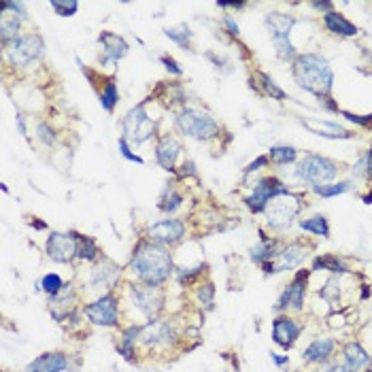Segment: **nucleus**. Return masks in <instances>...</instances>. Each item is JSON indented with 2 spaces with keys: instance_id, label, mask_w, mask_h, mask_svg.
Returning <instances> with one entry per match:
<instances>
[{
  "instance_id": "f03ea898",
  "label": "nucleus",
  "mask_w": 372,
  "mask_h": 372,
  "mask_svg": "<svg viewBox=\"0 0 372 372\" xmlns=\"http://www.w3.org/2000/svg\"><path fill=\"white\" fill-rule=\"evenodd\" d=\"M291 75L298 87L317 96V100H323L332 94L334 73L328 60L317 53H300L291 62Z\"/></svg>"
},
{
  "instance_id": "dca6fc26",
  "label": "nucleus",
  "mask_w": 372,
  "mask_h": 372,
  "mask_svg": "<svg viewBox=\"0 0 372 372\" xmlns=\"http://www.w3.org/2000/svg\"><path fill=\"white\" fill-rule=\"evenodd\" d=\"M300 332H302V326L287 315H281L273 321V341L283 349H291L296 345Z\"/></svg>"
},
{
  "instance_id": "6ab92c4d",
  "label": "nucleus",
  "mask_w": 372,
  "mask_h": 372,
  "mask_svg": "<svg viewBox=\"0 0 372 372\" xmlns=\"http://www.w3.org/2000/svg\"><path fill=\"white\" fill-rule=\"evenodd\" d=\"M300 124L307 128L309 132L317 134V137H323V139H353L355 134L343 126H338L334 121H328V119H300Z\"/></svg>"
},
{
  "instance_id": "a211bd4d",
  "label": "nucleus",
  "mask_w": 372,
  "mask_h": 372,
  "mask_svg": "<svg viewBox=\"0 0 372 372\" xmlns=\"http://www.w3.org/2000/svg\"><path fill=\"white\" fill-rule=\"evenodd\" d=\"M181 151H183L181 143L175 137H171V134H164L155 145V160L166 173H175V164Z\"/></svg>"
},
{
  "instance_id": "7c9ffc66",
  "label": "nucleus",
  "mask_w": 372,
  "mask_h": 372,
  "mask_svg": "<svg viewBox=\"0 0 372 372\" xmlns=\"http://www.w3.org/2000/svg\"><path fill=\"white\" fill-rule=\"evenodd\" d=\"M19 19H22L19 15H11L9 11H3V17H0V39H3L5 47L17 39Z\"/></svg>"
},
{
  "instance_id": "4468645a",
  "label": "nucleus",
  "mask_w": 372,
  "mask_h": 372,
  "mask_svg": "<svg viewBox=\"0 0 372 372\" xmlns=\"http://www.w3.org/2000/svg\"><path fill=\"white\" fill-rule=\"evenodd\" d=\"M307 281H309V270H300V273L294 277V281L283 289V294L279 296L275 311H302L304 307V294H307Z\"/></svg>"
},
{
  "instance_id": "412c9836",
  "label": "nucleus",
  "mask_w": 372,
  "mask_h": 372,
  "mask_svg": "<svg viewBox=\"0 0 372 372\" xmlns=\"http://www.w3.org/2000/svg\"><path fill=\"white\" fill-rule=\"evenodd\" d=\"M69 370V357L64 353H43L26 366V372H64Z\"/></svg>"
},
{
  "instance_id": "4d7b16f0",
  "label": "nucleus",
  "mask_w": 372,
  "mask_h": 372,
  "mask_svg": "<svg viewBox=\"0 0 372 372\" xmlns=\"http://www.w3.org/2000/svg\"><path fill=\"white\" fill-rule=\"evenodd\" d=\"M313 9L330 13V11H334V5H332V3H313ZM326 13H323V15H326Z\"/></svg>"
},
{
  "instance_id": "c85d7f7f",
  "label": "nucleus",
  "mask_w": 372,
  "mask_h": 372,
  "mask_svg": "<svg viewBox=\"0 0 372 372\" xmlns=\"http://www.w3.org/2000/svg\"><path fill=\"white\" fill-rule=\"evenodd\" d=\"M313 270H328V273H334V275H347L349 273L347 264L338 255H332V253L317 255L313 260Z\"/></svg>"
},
{
  "instance_id": "f8f14e48",
  "label": "nucleus",
  "mask_w": 372,
  "mask_h": 372,
  "mask_svg": "<svg viewBox=\"0 0 372 372\" xmlns=\"http://www.w3.org/2000/svg\"><path fill=\"white\" fill-rule=\"evenodd\" d=\"M83 313L87 315V319L96 326H105L111 328L119 321V304L117 298L113 294H107L103 298H98L96 302L87 304L83 309Z\"/></svg>"
},
{
  "instance_id": "052dcab7",
  "label": "nucleus",
  "mask_w": 372,
  "mask_h": 372,
  "mask_svg": "<svg viewBox=\"0 0 372 372\" xmlns=\"http://www.w3.org/2000/svg\"><path fill=\"white\" fill-rule=\"evenodd\" d=\"M362 200L366 202V205H372V189H370V192H368L366 196H362Z\"/></svg>"
},
{
  "instance_id": "49530a36",
  "label": "nucleus",
  "mask_w": 372,
  "mask_h": 372,
  "mask_svg": "<svg viewBox=\"0 0 372 372\" xmlns=\"http://www.w3.org/2000/svg\"><path fill=\"white\" fill-rule=\"evenodd\" d=\"M117 147H119V153H121L128 162H134V164H145V160H143L139 153H134V151L130 149V145H128V141H126L124 137L117 141Z\"/></svg>"
},
{
  "instance_id": "2f4dec72",
  "label": "nucleus",
  "mask_w": 372,
  "mask_h": 372,
  "mask_svg": "<svg viewBox=\"0 0 372 372\" xmlns=\"http://www.w3.org/2000/svg\"><path fill=\"white\" fill-rule=\"evenodd\" d=\"M164 35H166L168 39H171V41H175L179 47L192 51L194 32H192V28H189L187 24H179V26H173V28H166V30H164Z\"/></svg>"
},
{
  "instance_id": "f3484780",
  "label": "nucleus",
  "mask_w": 372,
  "mask_h": 372,
  "mask_svg": "<svg viewBox=\"0 0 372 372\" xmlns=\"http://www.w3.org/2000/svg\"><path fill=\"white\" fill-rule=\"evenodd\" d=\"M98 43L103 47V64H117L130 51V45L124 41V37L115 35V32H109V30L100 32Z\"/></svg>"
},
{
  "instance_id": "ea45409f",
  "label": "nucleus",
  "mask_w": 372,
  "mask_h": 372,
  "mask_svg": "<svg viewBox=\"0 0 372 372\" xmlns=\"http://www.w3.org/2000/svg\"><path fill=\"white\" fill-rule=\"evenodd\" d=\"M353 175H355V177H364V179H372V147H370V151L353 166Z\"/></svg>"
},
{
  "instance_id": "5fc2aeb1",
  "label": "nucleus",
  "mask_w": 372,
  "mask_h": 372,
  "mask_svg": "<svg viewBox=\"0 0 372 372\" xmlns=\"http://www.w3.org/2000/svg\"><path fill=\"white\" fill-rule=\"evenodd\" d=\"M326 372H353V370H351V368L343 362V364H332Z\"/></svg>"
},
{
  "instance_id": "3c124183",
  "label": "nucleus",
  "mask_w": 372,
  "mask_h": 372,
  "mask_svg": "<svg viewBox=\"0 0 372 372\" xmlns=\"http://www.w3.org/2000/svg\"><path fill=\"white\" fill-rule=\"evenodd\" d=\"M223 26H226V30L230 32L232 37H239V35H241V28H239V24L234 22L232 15H226V17H223Z\"/></svg>"
},
{
  "instance_id": "b1692460",
  "label": "nucleus",
  "mask_w": 372,
  "mask_h": 372,
  "mask_svg": "<svg viewBox=\"0 0 372 372\" xmlns=\"http://www.w3.org/2000/svg\"><path fill=\"white\" fill-rule=\"evenodd\" d=\"M334 351V341L332 338H315V341L304 349L302 357L311 364H323Z\"/></svg>"
},
{
  "instance_id": "6e6552de",
  "label": "nucleus",
  "mask_w": 372,
  "mask_h": 372,
  "mask_svg": "<svg viewBox=\"0 0 372 372\" xmlns=\"http://www.w3.org/2000/svg\"><path fill=\"white\" fill-rule=\"evenodd\" d=\"M45 51V43L39 35H24L7 45V58L15 69H26Z\"/></svg>"
},
{
  "instance_id": "f257e3e1",
  "label": "nucleus",
  "mask_w": 372,
  "mask_h": 372,
  "mask_svg": "<svg viewBox=\"0 0 372 372\" xmlns=\"http://www.w3.org/2000/svg\"><path fill=\"white\" fill-rule=\"evenodd\" d=\"M130 268L145 285L160 287L162 283L168 281V277L173 273V257L164 245L141 241L139 247L134 249Z\"/></svg>"
},
{
  "instance_id": "bb28decb",
  "label": "nucleus",
  "mask_w": 372,
  "mask_h": 372,
  "mask_svg": "<svg viewBox=\"0 0 372 372\" xmlns=\"http://www.w3.org/2000/svg\"><path fill=\"white\" fill-rule=\"evenodd\" d=\"M75 302H77V294H75V289H73L71 285H64V289H62L60 294H56V296H51V298H49V304H51V315H53V317H58L60 309H64V315L69 317V313H71V311H73V307H75Z\"/></svg>"
},
{
  "instance_id": "0eeeda50",
  "label": "nucleus",
  "mask_w": 372,
  "mask_h": 372,
  "mask_svg": "<svg viewBox=\"0 0 372 372\" xmlns=\"http://www.w3.org/2000/svg\"><path fill=\"white\" fill-rule=\"evenodd\" d=\"M302 202L298 196H294L291 192L277 196L266 209V217H268V226L273 230H287L294 221V217L300 213Z\"/></svg>"
},
{
  "instance_id": "aec40b11",
  "label": "nucleus",
  "mask_w": 372,
  "mask_h": 372,
  "mask_svg": "<svg viewBox=\"0 0 372 372\" xmlns=\"http://www.w3.org/2000/svg\"><path fill=\"white\" fill-rule=\"evenodd\" d=\"M119 279V266L109 260V257H103L100 264L94 266L92 270V277H90V283L94 287H105V289H111L115 285V281Z\"/></svg>"
},
{
  "instance_id": "4be33fe9",
  "label": "nucleus",
  "mask_w": 372,
  "mask_h": 372,
  "mask_svg": "<svg viewBox=\"0 0 372 372\" xmlns=\"http://www.w3.org/2000/svg\"><path fill=\"white\" fill-rule=\"evenodd\" d=\"M173 338V328L168 326V321L153 319L147 326H141V341L145 345H166L171 343Z\"/></svg>"
},
{
  "instance_id": "13d9d810",
  "label": "nucleus",
  "mask_w": 372,
  "mask_h": 372,
  "mask_svg": "<svg viewBox=\"0 0 372 372\" xmlns=\"http://www.w3.org/2000/svg\"><path fill=\"white\" fill-rule=\"evenodd\" d=\"M17 126H19V132L24 134V137H28V130H26V121H24V115L17 113Z\"/></svg>"
},
{
  "instance_id": "603ef678",
  "label": "nucleus",
  "mask_w": 372,
  "mask_h": 372,
  "mask_svg": "<svg viewBox=\"0 0 372 372\" xmlns=\"http://www.w3.org/2000/svg\"><path fill=\"white\" fill-rule=\"evenodd\" d=\"M3 9H5V11H13V13H19L22 19L28 17V15H26V5H24V3H5Z\"/></svg>"
},
{
  "instance_id": "79ce46f5",
  "label": "nucleus",
  "mask_w": 372,
  "mask_h": 372,
  "mask_svg": "<svg viewBox=\"0 0 372 372\" xmlns=\"http://www.w3.org/2000/svg\"><path fill=\"white\" fill-rule=\"evenodd\" d=\"M37 134H39V139H41V143L45 145V147H53L56 145V132H53V128L47 124V121H41L39 126H37Z\"/></svg>"
},
{
  "instance_id": "423d86ee",
  "label": "nucleus",
  "mask_w": 372,
  "mask_h": 372,
  "mask_svg": "<svg viewBox=\"0 0 372 372\" xmlns=\"http://www.w3.org/2000/svg\"><path fill=\"white\" fill-rule=\"evenodd\" d=\"M121 130H124V139L134 145H143L155 137V119L147 113L145 103L137 105L126 113L121 119Z\"/></svg>"
},
{
  "instance_id": "5701e85b",
  "label": "nucleus",
  "mask_w": 372,
  "mask_h": 372,
  "mask_svg": "<svg viewBox=\"0 0 372 372\" xmlns=\"http://www.w3.org/2000/svg\"><path fill=\"white\" fill-rule=\"evenodd\" d=\"M323 26L328 28V32H332L336 37H343V39H351L360 32V28L355 24H351L345 15L336 13V11H330L323 15Z\"/></svg>"
},
{
  "instance_id": "680f3d73",
  "label": "nucleus",
  "mask_w": 372,
  "mask_h": 372,
  "mask_svg": "<svg viewBox=\"0 0 372 372\" xmlns=\"http://www.w3.org/2000/svg\"><path fill=\"white\" fill-rule=\"evenodd\" d=\"M368 372H370V370H368Z\"/></svg>"
},
{
  "instance_id": "cd10ccee",
  "label": "nucleus",
  "mask_w": 372,
  "mask_h": 372,
  "mask_svg": "<svg viewBox=\"0 0 372 372\" xmlns=\"http://www.w3.org/2000/svg\"><path fill=\"white\" fill-rule=\"evenodd\" d=\"M345 355V364L353 370V372H360L362 368H366L370 364V355L364 351V347L360 343H349L343 351Z\"/></svg>"
},
{
  "instance_id": "37998d69",
  "label": "nucleus",
  "mask_w": 372,
  "mask_h": 372,
  "mask_svg": "<svg viewBox=\"0 0 372 372\" xmlns=\"http://www.w3.org/2000/svg\"><path fill=\"white\" fill-rule=\"evenodd\" d=\"M341 115H343L347 121L355 124V126H362V128H366V130H372V113H368V115H357V113H351V111H341Z\"/></svg>"
},
{
  "instance_id": "1a4fd4ad",
  "label": "nucleus",
  "mask_w": 372,
  "mask_h": 372,
  "mask_svg": "<svg viewBox=\"0 0 372 372\" xmlns=\"http://www.w3.org/2000/svg\"><path fill=\"white\" fill-rule=\"evenodd\" d=\"M287 185H283L277 177H264L255 183L251 196L245 198V205L251 213H264L268 209V205L273 202L277 196L287 194Z\"/></svg>"
},
{
  "instance_id": "2eb2a0df",
  "label": "nucleus",
  "mask_w": 372,
  "mask_h": 372,
  "mask_svg": "<svg viewBox=\"0 0 372 372\" xmlns=\"http://www.w3.org/2000/svg\"><path fill=\"white\" fill-rule=\"evenodd\" d=\"M147 236H149L151 243H158V245H164V247L175 245L185 236V223L181 219H175V217L162 219L147 230Z\"/></svg>"
},
{
  "instance_id": "72a5a7b5",
  "label": "nucleus",
  "mask_w": 372,
  "mask_h": 372,
  "mask_svg": "<svg viewBox=\"0 0 372 372\" xmlns=\"http://www.w3.org/2000/svg\"><path fill=\"white\" fill-rule=\"evenodd\" d=\"M268 158H270V162H275L279 166H287L298 160V151L291 145H275L268 149Z\"/></svg>"
},
{
  "instance_id": "c756f323",
  "label": "nucleus",
  "mask_w": 372,
  "mask_h": 372,
  "mask_svg": "<svg viewBox=\"0 0 372 372\" xmlns=\"http://www.w3.org/2000/svg\"><path fill=\"white\" fill-rule=\"evenodd\" d=\"M98 100H100V105H103V109H105L107 113H113V111H115L117 100H119V90H117L115 79H107L103 85H100V90H98Z\"/></svg>"
},
{
  "instance_id": "9b49d317",
  "label": "nucleus",
  "mask_w": 372,
  "mask_h": 372,
  "mask_svg": "<svg viewBox=\"0 0 372 372\" xmlns=\"http://www.w3.org/2000/svg\"><path fill=\"white\" fill-rule=\"evenodd\" d=\"M130 298H132V307H137L149 319L162 311L164 304V291L153 285H132Z\"/></svg>"
},
{
  "instance_id": "864d4df0",
  "label": "nucleus",
  "mask_w": 372,
  "mask_h": 372,
  "mask_svg": "<svg viewBox=\"0 0 372 372\" xmlns=\"http://www.w3.org/2000/svg\"><path fill=\"white\" fill-rule=\"evenodd\" d=\"M270 360H273V362H275L277 366H281V368L289 364V357H287V355H279V353H270Z\"/></svg>"
},
{
  "instance_id": "393cba45",
  "label": "nucleus",
  "mask_w": 372,
  "mask_h": 372,
  "mask_svg": "<svg viewBox=\"0 0 372 372\" xmlns=\"http://www.w3.org/2000/svg\"><path fill=\"white\" fill-rule=\"evenodd\" d=\"M279 253V241L277 239H268V236L262 234V239L260 243L251 249V260L260 266L268 264V262H273Z\"/></svg>"
},
{
  "instance_id": "473e14b6",
  "label": "nucleus",
  "mask_w": 372,
  "mask_h": 372,
  "mask_svg": "<svg viewBox=\"0 0 372 372\" xmlns=\"http://www.w3.org/2000/svg\"><path fill=\"white\" fill-rule=\"evenodd\" d=\"M298 226L304 232H311L315 236H323V239H330V223L323 215H313L309 219H300Z\"/></svg>"
},
{
  "instance_id": "de8ad7c7",
  "label": "nucleus",
  "mask_w": 372,
  "mask_h": 372,
  "mask_svg": "<svg viewBox=\"0 0 372 372\" xmlns=\"http://www.w3.org/2000/svg\"><path fill=\"white\" fill-rule=\"evenodd\" d=\"M160 60H162L164 69H166L168 73H173V75H177V77H181V75H183V69H181V66H179V62H177L173 56H162Z\"/></svg>"
},
{
  "instance_id": "f704fd0d",
  "label": "nucleus",
  "mask_w": 372,
  "mask_h": 372,
  "mask_svg": "<svg viewBox=\"0 0 372 372\" xmlns=\"http://www.w3.org/2000/svg\"><path fill=\"white\" fill-rule=\"evenodd\" d=\"M137 338H141V326H130V328L124 330L121 343L117 345V349H119V353L126 360H132V355H134V343H137Z\"/></svg>"
},
{
  "instance_id": "7ed1b4c3",
  "label": "nucleus",
  "mask_w": 372,
  "mask_h": 372,
  "mask_svg": "<svg viewBox=\"0 0 372 372\" xmlns=\"http://www.w3.org/2000/svg\"><path fill=\"white\" fill-rule=\"evenodd\" d=\"M175 126L181 134L196 141H211L219 137V124L200 109H183L175 117Z\"/></svg>"
},
{
  "instance_id": "20e7f679",
  "label": "nucleus",
  "mask_w": 372,
  "mask_h": 372,
  "mask_svg": "<svg viewBox=\"0 0 372 372\" xmlns=\"http://www.w3.org/2000/svg\"><path fill=\"white\" fill-rule=\"evenodd\" d=\"M336 175H338V164L326 155H319V153H309L294 168V177L302 183L313 185V187L332 181Z\"/></svg>"
},
{
  "instance_id": "c03bdc74",
  "label": "nucleus",
  "mask_w": 372,
  "mask_h": 372,
  "mask_svg": "<svg viewBox=\"0 0 372 372\" xmlns=\"http://www.w3.org/2000/svg\"><path fill=\"white\" fill-rule=\"evenodd\" d=\"M338 287H341V285H338L336 279H328V281H326V287H323L319 294H321V298H323L326 302L334 304V302L338 300V294H341V291H338Z\"/></svg>"
},
{
  "instance_id": "6e6d98bb",
  "label": "nucleus",
  "mask_w": 372,
  "mask_h": 372,
  "mask_svg": "<svg viewBox=\"0 0 372 372\" xmlns=\"http://www.w3.org/2000/svg\"><path fill=\"white\" fill-rule=\"evenodd\" d=\"M183 171H181V177H187V175H196V166H194V162H185L183 166Z\"/></svg>"
},
{
  "instance_id": "a878e982",
  "label": "nucleus",
  "mask_w": 372,
  "mask_h": 372,
  "mask_svg": "<svg viewBox=\"0 0 372 372\" xmlns=\"http://www.w3.org/2000/svg\"><path fill=\"white\" fill-rule=\"evenodd\" d=\"M255 79H251V87H255L260 94H264V96H270V100H285L287 98V94L275 83V79L270 77V75H266V73H262V71H257L255 75H253Z\"/></svg>"
},
{
  "instance_id": "39448f33",
  "label": "nucleus",
  "mask_w": 372,
  "mask_h": 372,
  "mask_svg": "<svg viewBox=\"0 0 372 372\" xmlns=\"http://www.w3.org/2000/svg\"><path fill=\"white\" fill-rule=\"evenodd\" d=\"M296 17L294 15H287V13H268L266 15V28L270 32V39L275 43V49H277V56L281 60H289L294 62L300 53L296 51V47L291 45L289 41V35H291V28L296 26Z\"/></svg>"
},
{
  "instance_id": "4c0bfd02",
  "label": "nucleus",
  "mask_w": 372,
  "mask_h": 372,
  "mask_svg": "<svg viewBox=\"0 0 372 372\" xmlns=\"http://www.w3.org/2000/svg\"><path fill=\"white\" fill-rule=\"evenodd\" d=\"M181 202H183V196H181L177 189L168 187V189L164 192V196L160 198V209H162L164 213H175V211L181 207Z\"/></svg>"
},
{
  "instance_id": "58836bf2",
  "label": "nucleus",
  "mask_w": 372,
  "mask_h": 372,
  "mask_svg": "<svg viewBox=\"0 0 372 372\" xmlns=\"http://www.w3.org/2000/svg\"><path fill=\"white\" fill-rule=\"evenodd\" d=\"M41 289H43L45 294H49V298H51V296H56V294H60V291L64 289V281H62L60 275L49 273V275L43 277V281H41Z\"/></svg>"
},
{
  "instance_id": "c9c22d12",
  "label": "nucleus",
  "mask_w": 372,
  "mask_h": 372,
  "mask_svg": "<svg viewBox=\"0 0 372 372\" xmlns=\"http://www.w3.org/2000/svg\"><path fill=\"white\" fill-rule=\"evenodd\" d=\"M353 187L351 181H338V183H323V185H315L313 192L321 198H334V196H341V194H347L349 189Z\"/></svg>"
},
{
  "instance_id": "bf43d9fd",
  "label": "nucleus",
  "mask_w": 372,
  "mask_h": 372,
  "mask_svg": "<svg viewBox=\"0 0 372 372\" xmlns=\"http://www.w3.org/2000/svg\"><path fill=\"white\" fill-rule=\"evenodd\" d=\"M30 226H35L37 230H45V228H47L43 221H37V219H32V221H30Z\"/></svg>"
},
{
  "instance_id": "a18cd8bd",
  "label": "nucleus",
  "mask_w": 372,
  "mask_h": 372,
  "mask_svg": "<svg viewBox=\"0 0 372 372\" xmlns=\"http://www.w3.org/2000/svg\"><path fill=\"white\" fill-rule=\"evenodd\" d=\"M213 298H215V287H213V283H205V285L198 287V300L205 304L207 309L213 307Z\"/></svg>"
},
{
  "instance_id": "a19ab883",
  "label": "nucleus",
  "mask_w": 372,
  "mask_h": 372,
  "mask_svg": "<svg viewBox=\"0 0 372 372\" xmlns=\"http://www.w3.org/2000/svg\"><path fill=\"white\" fill-rule=\"evenodd\" d=\"M51 9L58 15H62V17H71V15L77 13L79 3H77V0H66V3H60V0H51Z\"/></svg>"
},
{
  "instance_id": "09e8293b",
  "label": "nucleus",
  "mask_w": 372,
  "mask_h": 372,
  "mask_svg": "<svg viewBox=\"0 0 372 372\" xmlns=\"http://www.w3.org/2000/svg\"><path fill=\"white\" fill-rule=\"evenodd\" d=\"M200 273H202V266H196V268H179V270H177V277H179L181 283H189V281L196 279Z\"/></svg>"
},
{
  "instance_id": "ddd939ff",
  "label": "nucleus",
  "mask_w": 372,
  "mask_h": 372,
  "mask_svg": "<svg viewBox=\"0 0 372 372\" xmlns=\"http://www.w3.org/2000/svg\"><path fill=\"white\" fill-rule=\"evenodd\" d=\"M309 255V247L304 243H289L287 247L279 249L277 257L273 262L264 264V273L266 275H277V273H283V270H291L296 266H300L304 260Z\"/></svg>"
},
{
  "instance_id": "9d476101",
  "label": "nucleus",
  "mask_w": 372,
  "mask_h": 372,
  "mask_svg": "<svg viewBox=\"0 0 372 372\" xmlns=\"http://www.w3.org/2000/svg\"><path fill=\"white\" fill-rule=\"evenodd\" d=\"M47 255L53 262L60 264H69L73 257H77L79 249V236L75 232H51L47 236Z\"/></svg>"
},
{
  "instance_id": "e433bc0d",
  "label": "nucleus",
  "mask_w": 372,
  "mask_h": 372,
  "mask_svg": "<svg viewBox=\"0 0 372 372\" xmlns=\"http://www.w3.org/2000/svg\"><path fill=\"white\" fill-rule=\"evenodd\" d=\"M79 236V249H77V257L79 260H85V262H92V260H96L98 257V253H100V249H98V243L92 239V236H81V234H77Z\"/></svg>"
},
{
  "instance_id": "8fccbe9b",
  "label": "nucleus",
  "mask_w": 372,
  "mask_h": 372,
  "mask_svg": "<svg viewBox=\"0 0 372 372\" xmlns=\"http://www.w3.org/2000/svg\"><path fill=\"white\" fill-rule=\"evenodd\" d=\"M268 162H270V158H268V155H260V158H255L251 164H247V166H245V175H251V173H255V171H262V168H266V166H268Z\"/></svg>"
}]
</instances>
